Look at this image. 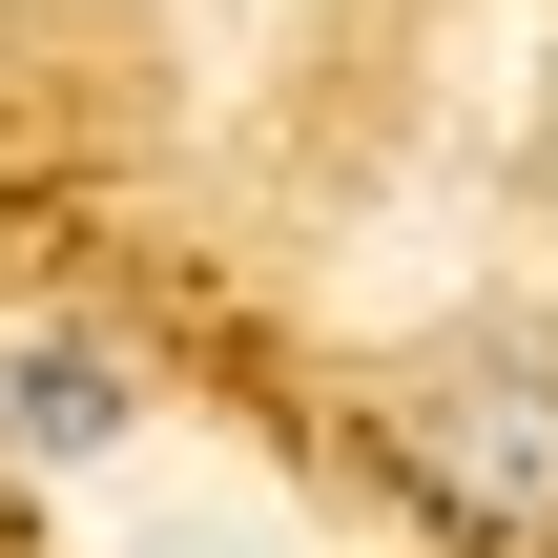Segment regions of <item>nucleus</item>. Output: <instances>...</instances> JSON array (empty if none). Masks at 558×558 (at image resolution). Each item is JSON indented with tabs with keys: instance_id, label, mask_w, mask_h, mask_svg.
I'll use <instances>...</instances> for the list:
<instances>
[{
	"instance_id": "f257e3e1",
	"label": "nucleus",
	"mask_w": 558,
	"mask_h": 558,
	"mask_svg": "<svg viewBox=\"0 0 558 558\" xmlns=\"http://www.w3.org/2000/svg\"><path fill=\"white\" fill-rule=\"evenodd\" d=\"M393 476H414L435 538L538 558L558 538V352L538 331H435V352L393 373Z\"/></svg>"
},
{
	"instance_id": "f03ea898",
	"label": "nucleus",
	"mask_w": 558,
	"mask_h": 558,
	"mask_svg": "<svg viewBox=\"0 0 558 558\" xmlns=\"http://www.w3.org/2000/svg\"><path fill=\"white\" fill-rule=\"evenodd\" d=\"M104 435H124V373H104L83 331L0 352V456H104Z\"/></svg>"
}]
</instances>
